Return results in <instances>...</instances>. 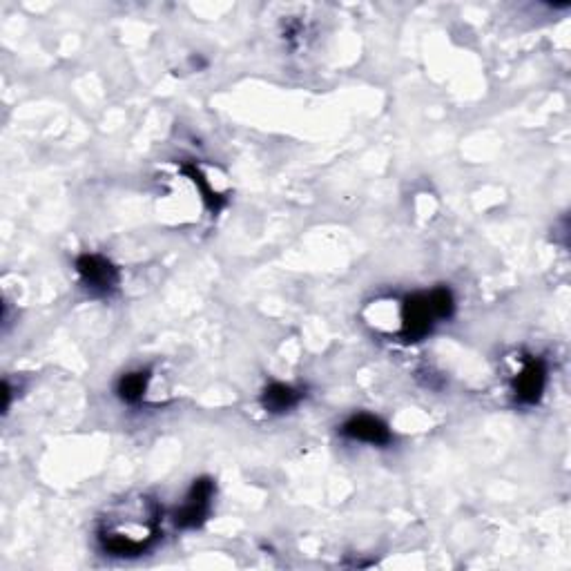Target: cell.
<instances>
[{
    "mask_svg": "<svg viewBox=\"0 0 571 571\" xmlns=\"http://www.w3.org/2000/svg\"><path fill=\"white\" fill-rule=\"evenodd\" d=\"M159 516L161 511L152 498L128 500L103 518L99 529L101 547L110 556H141L159 536Z\"/></svg>",
    "mask_w": 571,
    "mask_h": 571,
    "instance_id": "1",
    "label": "cell"
},
{
    "mask_svg": "<svg viewBox=\"0 0 571 571\" xmlns=\"http://www.w3.org/2000/svg\"><path fill=\"white\" fill-rule=\"evenodd\" d=\"M453 295L449 288H435L431 293L413 295L402 308V333L409 342H418L427 335L435 319H447L453 313Z\"/></svg>",
    "mask_w": 571,
    "mask_h": 571,
    "instance_id": "2",
    "label": "cell"
},
{
    "mask_svg": "<svg viewBox=\"0 0 571 571\" xmlns=\"http://www.w3.org/2000/svg\"><path fill=\"white\" fill-rule=\"evenodd\" d=\"M76 273L92 295H110L119 286V270L101 255H83L76 259Z\"/></svg>",
    "mask_w": 571,
    "mask_h": 571,
    "instance_id": "3",
    "label": "cell"
},
{
    "mask_svg": "<svg viewBox=\"0 0 571 571\" xmlns=\"http://www.w3.org/2000/svg\"><path fill=\"white\" fill-rule=\"evenodd\" d=\"M212 498H215V485H212L210 478H199L195 480V485L188 491L186 502L179 507L177 514H174V522L181 529H195L201 527L206 522Z\"/></svg>",
    "mask_w": 571,
    "mask_h": 571,
    "instance_id": "4",
    "label": "cell"
},
{
    "mask_svg": "<svg viewBox=\"0 0 571 571\" xmlns=\"http://www.w3.org/2000/svg\"><path fill=\"white\" fill-rule=\"evenodd\" d=\"M342 435L353 442H366L375 444V447H384V444L391 442V431L386 424L369 413L353 415L351 420H346L342 427Z\"/></svg>",
    "mask_w": 571,
    "mask_h": 571,
    "instance_id": "5",
    "label": "cell"
},
{
    "mask_svg": "<svg viewBox=\"0 0 571 571\" xmlns=\"http://www.w3.org/2000/svg\"><path fill=\"white\" fill-rule=\"evenodd\" d=\"M547 386V366L543 360H529L516 377L514 393L520 404H536L543 398Z\"/></svg>",
    "mask_w": 571,
    "mask_h": 571,
    "instance_id": "6",
    "label": "cell"
},
{
    "mask_svg": "<svg viewBox=\"0 0 571 571\" xmlns=\"http://www.w3.org/2000/svg\"><path fill=\"white\" fill-rule=\"evenodd\" d=\"M299 400H302V391L279 382L270 384L264 395H261V404H264V409L270 413H286L290 409H295Z\"/></svg>",
    "mask_w": 571,
    "mask_h": 571,
    "instance_id": "7",
    "label": "cell"
},
{
    "mask_svg": "<svg viewBox=\"0 0 571 571\" xmlns=\"http://www.w3.org/2000/svg\"><path fill=\"white\" fill-rule=\"evenodd\" d=\"M148 382H150V373L148 371H137V373H128L123 375L119 380V386H116V393L119 398L128 404H137L143 400L145 391H148Z\"/></svg>",
    "mask_w": 571,
    "mask_h": 571,
    "instance_id": "8",
    "label": "cell"
}]
</instances>
